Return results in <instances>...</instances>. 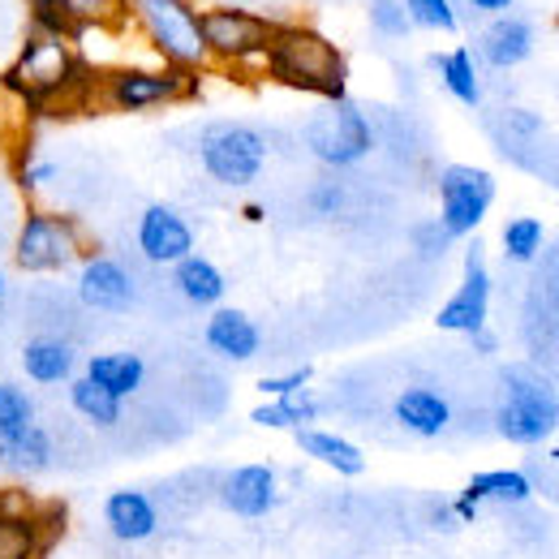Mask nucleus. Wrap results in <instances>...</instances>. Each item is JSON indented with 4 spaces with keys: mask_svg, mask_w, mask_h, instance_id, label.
<instances>
[{
    "mask_svg": "<svg viewBox=\"0 0 559 559\" xmlns=\"http://www.w3.org/2000/svg\"><path fill=\"white\" fill-rule=\"evenodd\" d=\"M448 508H452V516H456V525H474L478 516H483V503L469 495V490H461V495H452L448 499Z\"/></svg>",
    "mask_w": 559,
    "mask_h": 559,
    "instance_id": "4c0bfd02",
    "label": "nucleus"
},
{
    "mask_svg": "<svg viewBox=\"0 0 559 559\" xmlns=\"http://www.w3.org/2000/svg\"><path fill=\"white\" fill-rule=\"evenodd\" d=\"M366 22L379 39H409V17L401 0H366Z\"/></svg>",
    "mask_w": 559,
    "mask_h": 559,
    "instance_id": "2f4dec72",
    "label": "nucleus"
},
{
    "mask_svg": "<svg viewBox=\"0 0 559 559\" xmlns=\"http://www.w3.org/2000/svg\"><path fill=\"white\" fill-rule=\"evenodd\" d=\"M173 288H177L181 301L194 306V310H219L224 297H228V280H224V272L211 263L207 254H199V250L173 267Z\"/></svg>",
    "mask_w": 559,
    "mask_h": 559,
    "instance_id": "4be33fe9",
    "label": "nucleus"
},
{
    "mask_svg": "<svg viewBox=\"0 0 559 559\" xmlns=\"http://www.w3.org/2000/svg\"><path fill=\"white\" fill-rule=\"evenodd\" d=\"M310 383H314V366H293V370H280V374H267V379H259V392H263L267 401H276V396L306 392Z\"/></svg>",
    "mask_w": 559,
    "mask_h": 559,
    "instance_id": "f704fd0d",
    "label": "nucleus"
},
{
    "mask_svg": "<svg viewBox=\"0 0 559 559\" xmlns=\"http://www.w3.org/2000/svg\"><path fill=\"white\" fill-rule=\"evenodd\" d=\"M323 409L328 405L306 388V392H293V396H276V401L254 405L250 421L263 426V430H306V426H319Z\"/></svg>",
    "mask_w": 559,
    "mask_h": 559,
    "instance_id": "393cba45",
    "label": "nucleus"
},
{
    "mask_svg": "<svg viewBox=\"0 0 559 559\" xmlns=\"http://www.w3.org/2000/svg\"><path fill=\"white\" fill-rule=\"evenodd\" d=\"M263 70H267V78H276L280 86L319 95L323 104L349 99V61L314 26L280 22L267 52H263Z\"/></svg>",
    "mask_w": 559,
    "mask_h": 559,
    "instance_id": "f03ea898",
    "label": "nucleus"
},
{
    "mask_svg": "<svg viewBox=\"0 0 559 559\" xmlns=\"http://www.w3.org/2000/svg\"><path fill=\"white\" fill-rule=\"evenodd\" d=\"M465 490L487 508V503H508V508H516V503H530L534 499V483H530V474L525 469H478Z\"/></svg>",
    "mask_w": 559,
    "mask_h": 559,
    "instance_id": "cd10ccee",
    "label": "nucleus"
},
{
    "mask_svg": "<svg viewBox=\"0 0 559 559\" xmlns=\"http://www.w3.org/2000/svg\"><path fill=\"white\" fill-rule=\"evenodd\" d=\"M495 435L516 448H538L559 430V392L534 366H503L499 370V405H495Z\"/></svg>",
    "mask_w": 559,
    "mask_h": 559,
    "instance_id": "7ed1b4c3",
    "label": "nucleus"
},
{
    "mask_svg": "<svg viewBox=\"0 0 559 559\" xmlns=\"http://www.w3.org/2000/svg\"><path fill=\"white\" fill-rule=\"evenodd\" d=\"M499 246H503V259H508V263L525 267V263H534V259L543 254V246H547V224H543L538 215H512V219L499 228Z\"/></svg>",
    "mask_w": 559,
    "mask_h": 559,
    "instance_id": "c85d7f7f",
    "label": "nucleus"
},
{
    "mask_svg": "<svg viewBox=\"0 0 559 559\" xmlns=\"http://www.w3.org/2000/svg\"><path fill=\"white\" fill-rule=\"evenodd\" d=\"M203 22V44H207L211 61H224V66H246V61H263L272 35H276L280 22L263 17V13H250V9H237V4H211L199 13Z\"/></svg>",
    "mask_w": 559,
    "mask_h": 559,
    "instance_id": "9d476101",
    "label": "nucleus"
},
{
    "mask_svg": "<svg viewBox=\"0 0 559 559\" xmlns=\"http://www.w3.org/2000/svg\"><path fill=\"white\" fill-rule=\"evenodd\" d=\"M86 379L99 383L104 392H112L117 401H130L146 383V361L134 349H108L86 357Z\"/></svg>",
    "mask_w": 559,
    "mask_h": 559,
    "instance_id": "5701e85b",
    "label": "nucleus"
},
{
    "mask_svg": "<svg viewBox=\"0 0 559 559\" xmlns=\"http://www.w3.org/2000/svg\"><path fill=\"white\" fill-rule=\"evenodd\" d=\"M199 164L215 186L250 190L267 168V134L246 121H211L199 134Z\"/></svg>",
    "mask_w": 559,
    "mask_h": 559,
    "instance_id": "423d86ee",
    "label": "nucleus"
},
{
    "mask_svg": "<svg viewBox=\"0 0 559 559\" xmlns=\"http://www.w3.org/2000/svg\"><path fill=\"white\" fill-rule=\"evenodd\" d=\"M490 297H495V280H490V267H487V250H483V241H469V246H465L461 284H456V293L439 306L435 328H439V332H452V336H474V332H483L490 319Z\"/></svg>",
    "mask_w": 559,
    "mask_h": 559,
    "instance_id": "9b49d317",
    "label": "nucleus"
},
{
    "mask_svg": "<svg viewBox=\"0 0 559 559\" xmlns=\"http://www.w3.org/2000/svg\"><path fill=\"white\" fill-rule=\"evenodd\" d=\"M203 73L186 70H146V66H117V70L99 73V99L117 112H151L177 99H194L199 95Z\"/></svg>",
    "mask_w": 559,
    "mask_h": 559,
    "instance_id": "6e6552de",
    "label": "nucleus"
},
{
    "mask_svg": "<svg viewBox=\"0 0 559 559\" xmlns=\"http://www.w3.org/2000/svg\"><path fill=\"white\" fill-rule=\"evenodd\" d=\"M13 173H17V190L26 194V199H35L39 190H48L52 181H57V159H44V155H35V151H26L17 164H13Z\"/></svg>",
    "mask_w": 559,
    "mask_h": 559,
    "instance_id": "473e14b6",
    "label": "nucleus"
},
{
    "mask_svg": "<svg viewBox=\"0 0 559 559\" xmlns=\"http://www.w3.org/2000/svg\"><path fill=\"white\" fill-rule=\"evenodd\" d=\"M4 91L39 112L52 104H78L82 95H99V73L73 52L70 39L31 31L17 48V61L4 70Z\"/></svg>",
    "mask_w": 559,
    "mask_h": 559,
    "instance_id": "f257e3e1",
    "label": "nucleus"
},
{
    "mask_svg": "<svg viewBox=\"0 0 559 559\" xmlns=\"http://www.w3.org/2000/svg\"><path fill=\"white\" fill-rule=\"evenodd\" d=\"M66 17L73 22V35L82 31V26H91V22H99V17H108L112 9H121L126 0H52Z\"/></svg>",
    "mask_w": 559,
    "mask_h": 559,
    "instance_id": "c9c22d12",
    "label": "nucleus"
},
{
    "mask_svg": "<svg viewBox=\"0 0 559 559\" xmlns=\"http://www.w3.org/2000/svg\"><path fill=\"white\" fill-rule=\"evenodd\" d=\"M516 0H456V9H469V13H478V17H499V13H508Z\"/></svg>",
    "mask_w": 559,
    "mask_h": 559,
    "instance_id": "58836bf2",
    "label": "nucleus"
},
{
    "mask_svg": "<svg viewBox=\"0 0 559 559\" xmlns=\"http://www.w3.org/2000/svg\"><path fill=\"white\" fill-rule=\"evenodd\" d=\"M241 215H246L250 224H263V219H267V211L259 207V203H246V207H241Z\"/></svg>",
    "mask_w": 559,
    "mask_h": 559,
    "instance_id": "79ce46f5",
    "label": "nucleus"
},
{
    "mask_svg": "<svg viewBox=\"0 0 559 559\" xmlns=\"http://www.w3.org/2000/svg\"><path fill=\"white\" fill-rule=\"evenodd\" d=\"M126 17L139 26L146 48L168 66V70L203 73L207 66V44H203V22L194 0H126Z\"/></svg>",
    "mask_w": 559,
    "mask_h": 559,
    "instance_id": "20e7f679",
    "label": "nucleus"
},
{
    "mask_svg": "<svg viewBox=\"0 0 559 559\" xmlns=\"http://www.w3.org/2000/svg\"><path fill=\"white\" fill-rule=\"evenodd\" d=\"M306 151L323 164V168H353L374 151V126L366 117L361 104L336 99V104H319L301 130Z\"/></svg>",
    "mask_w": 559,
    "mask_h": 559,
    "instance_id": "0eeeda50",
    "label": "nucleus"
},
{
    "mask_svg": "<svg viewBox=\"0 0 559 559\" xmlns=\"http://www.w3.org/2000/svg\"><path fill=\"white\" fill-rule=\"evenodd\" d=\"M48 547V525L17 508V512H0V559H44Z\"/></svg>",
    "mask_w": 559,
    "mask_h": 559,
    "instance_id": "a878e982",
    "label": "nucleus"
},
{
    "mask_svg": "<svg viewBox=\"0 0 559 559\" xmlns=\"http://www.w3.org/2000/svg\"><path fill=\"white\" fill-rule=\"evenodd\" d=\"M392 421L414 439H439L452 426V401L430 383H409L392 396Z\"/></svg>",
    "mask_w": 559,
    "mask_h": 559,
    "instance_id": "f3484780",
    "label": "nucleus"
},
{
    "mask_svg": "<svg viewBox=\"0 0 559 559\" xmlns=\"http://www.w3.org/2000/svg\"><path fill=\"white\" fill-rule=\"evenodd\" d=\"M405 17L414 31H430V35H456L461 31V9L456 0H401Z\"/></svg>",
    "mask_w": 559,
    "mask_h": 559,
    "instance_id": "c756f323",
    "label": "nucleus"
},
{
    "mask_svg": "<svg viewBox=\"0 0 559 559\" xmlns=\"http://www.w3.org/2000/svg\"><path fill=\"white\" fill-rule=\"evenodd\" d=\"M414 246H418L421 259H439L452 241H448V233L439 228V219H430V224H418V228H414Z\"/></svg>",
    "mask_w": 559,
    "mask_h": 559,
    "instance_id": "e433bc0d",
    "label": "nucleus"
},
{
    "mask_svg": "<svg viewBox=\"0 0 559 559\" xmlns=\"http://www.w3.org/2000/svg\"><path fill=\"white\" fill-rule=\"evenodd\" d=\"M426 66L439 73L443 91H448L456 104H465V108H478V104H483V73H478L474 48L461 44V48H452V52H430Z\"/></svg>",
    "mask_w": 559,
    "mask_h": 559,
    "instance_id": "b1692460",
    "label": "nucleus"
},
{
    "mask_svg": "<svg viewBox=\"0 0 559 559\" xmlns=\"http://www.w3.org/2000/svg\"><path fill=\"white\" fill-rule=\"evenodd\" d=\"M465 341H469V349L478 353V357H495V353H499V336H495L490 328L474 332V336H465Z\"/></svg>",
    "mask_w": 559,
    "mask_h": 559,
    "instance_id": "ea45409f",
    "label": "nucleus"
},
{
    "mask_svg": "<svg viewBox=\"0 0 559 559\" xmlns=\"http://www.w3.org/2000/svg\"><path fill=\"white\" fill-rule=\"evenodd\" d=\"M430 525H435V530H456V516H452L448 499H435V508H430Z\"/></svg>",
    "mask_w": 559,
    "mask_h": 559,
    "instance_id": "a19ab883",
    "label": "nucleus"
},
{
    "mask_svg": "<svg viewBox=\"0 0 559 559\" xmlns=\"http://www.w3.org/2000/svg\"><path fill=\"white\" fill-rule=\"evenodd\" d=\"M35 421H39L35 396H31L22 383L0 379V439H9V435H17V430H26V426H35Z\"/></svg>",
    "mask_w": 559,
    "mask_h": 559,
    "instance_id": "7c9ffc66",
    "label": "nucleus"
},
{
    "mask_svg": "<svg viewBox=\"0 0 559 559\" xmlns=\"http://www.w3.org/2000/svg\"><path fill=\"white\" fill-rule=\"evenodd\" d=\"M70 409L86 426H95V430H112V426H121V418H126V401H117L112 392H104L86 374H78L70 383Z\"/></svg>",
    "mask_w": 559,
    "mask_h": 559,
    "instance_id": "bb28decb",
    "label": "nucleus"
},
{
    "mask_svg": "<svg viewBox=\"0 0 559 559\" xmlns=\"http://www.w3.org/2000/svg\"><path fill=\"white\" fill-rule=\"evenodd\" d=\"M474 48H478L474 57L483 66H490V70H516V66H525L534 57L538 26L525 13H499V17H490L487 26H483V35H478Z\"/></svg>",
    "mask_w": 559,
    "mask_h": 559,
    "instance_id": "2eb2a0df",
    "label": "nucleus"
},
{
    "mask_svg": "<svg viewBox=\"0 0 559 559\" xmlns=\"http://www.w3.org/2000/svg\"><path fill=\"white\" fill-rule=\"evenodd\" d=\"M4 293H9V280H4V267H0V301H4Z\"/></svg>",
    "mask_w": 559,
    "mask_h": 559,
    "instance_id": "37998d69",
    "label": "nucleus"
},
{
    "mask_svg": "<svg viewBox=\"0 0 559 559\" xmlns=\"http://www.w3.org/2000/svg\"><path fill=\"white\" fill-rule=\"evenodd\" d=\"M345 203H349V194H345V186L341 181H314L310 186V194H306V207H310V215H319V219H336L341 211H345Z\"/></svg>",
    "mask_w": 559,
    "mask_h": 559,
    "instance_id": "72a5a7b5",
    "label": "nucleus"
},
{
    "mask_svg": "<svg viewBox=\"0 0 559 559\" xmlns=\"http://www.w3.org/2000/svg\"><path fill=\"white\" fill-rule=\"evenodd\" d=\"M439 194V228L448 233V241H469L495 207V177L478 164H448L435 181Z\"/></svg>",
    "mask_w": 559,
    "mask_h": 559,
    "instance_id": "1a4fd4ad",
    "label": "nucleus"
},
{
    "mask_svg": "<svg viewBox=\"0 0 559 559\" xmlns=\"http://www.w3.org/2000/svg\"><path fill=\"white\" fill-rule=\"evenodd\" d=\"M73 293L86 310H99V314H126L139 306V280L112 254H86L78 263Z\"/></svg>",
    "mask_w": 559,
    "mask_h": 559,
    "instance_id": "f8f14e48",
    "label": "nucleus"
},
{
    "mask_svg": "<svg viewBox=\"0 0 559 559\" xmlns=\"http://www.w3.org/2000/svg\"><path fill=\"white\" fill-rule=\"evenodd\" d=\"M219 508L237 521H263L280 508V469L267 461H250V465H237L219 478L215 490Z\"/></svg>",
    "mask_w": 559,
    "mask_h": 559,
    "instance_id": "4468645a",
    "label": "nucleus"
},
{
    "mask_svg": "<svg viewBox=\"0 0 559 559\" xmlns=\"http://www.w3.org/2000/svg\"><path fill=\"white\" fill-rule=\"evenodd\" d=\"M52 461H57V439L39 421L0 439V474H9V478H39L52 469Z\"/></svg>",
    "mask_w": 559,
    "mask_h": 559,
    "instance_id": "412c9836",
    "label": "nucleus"
},
{
    "mask_svg": "<svg viewBox=\"0 0 559 559\" xmlns=\"http://www.w3.org/2000/svg\"><path fill=\"white\" fill-rule=\"evenodd\" d=\"M134 246L151 267H177L194 254V224L173 203H146L134 224Z\"/></svg>",
    "mask_w": 559,
    "mask_h": 559,
    "instance_id": "ddd939ff",
    "label": "nucleus"
},
{
    "mask_svg": "<svg viewBox=\"0 0 559 559\" xmlns=\"http://www.w3.org/2000/svg\"><path fill=\"white\" fill-rule=\"evenodd\" d=\"M293 443H297L301 456H310L314 465H323V469H332L341 478H361L366 474V452L341 430L306 426V430H293Z\"/></svg>",
    "mask_w": 559,
    "mask_h": 559,
    "instance_id": "aec40b11",
    "label": "nucleus"
},
{
    "mask_svg": "<svg viewBox=\"0 0 559 559\" xmlns=\"http://www.w3.org/2000/svg\"><path fill=\"white\" fill-rule=\"evenodd\" d=\"M104 530L126 543V547H139V543H151L159 534V503L151 499V490L142 487H117L104 495Z\"/></svg>",
    "mask_w": 559,
    "mask_h": 559,
    "instance_id": "dca6fc26",
    "label": "nucleus"
},
{
    "mask_svg": "<svg viewBox=\"0 0 559 559\" xmlns=\"http://www.w3.org/2000/svg\"><path fill=\"white\" fill-rule=\"evenodd\" d=\"M78 345L66 341V336H52V332H44V336H31L22 353H17V366H22V374L35 383V388H70L73 379H78Z\"/></svg>",
    "mask_w": 559,
    "mask_h": 559,
    "instance_id": "a211bd4d",
    "label": "nucleus"
},
{
    "mask_svg": "<svg viewBox=\"0 0 559 559\" xmlns=\"http://www.w3.org/2000/svg\"><path fill=\"white\" fill-rule=\"evenodd\" d=\"M203 345H207L215 357H224V361H254L259 349H263V332H259V323L246 314V310H237V306H219V310H211L207 323H203Z\"/></svg>",
    "mask_w": 559,
    "mask_h": 559,
    "instance_id": "6ab92c4d",
    "label": "nucleus"
},
{
    "mask_svg": "<svg viewBox=\"0 0 559 559\" xmlns=\"http://www.w3.org/2000/svg\"><path fill=\"white\" fill-rule=\"evenodd\" d=\"M82 263V228L66 211L31 207L13 237V267L26 276H57Z\"/></svg>",
    "mask_w": 559,
    "mask_h": 559,
    "instance_id": "39448f33",
    "label": "nucleus"
}]
</instances>
